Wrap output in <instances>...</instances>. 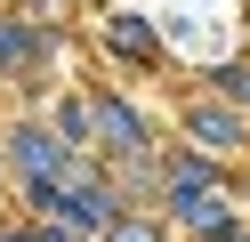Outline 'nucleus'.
I'll list each match as a JSON object with an SVG mask.
<instances>
[{
  "label": "nucleus",
  "instance_id": "obj_8",
  "mask_svg": "<svg viewBox=\"0 0 250 242\" xmlns=\"http://www.w3.org/2000/svg\"><path fill=\"white\" fill-rule=\"evenodd\" d=\"M0 242H33V234H0Z\"/></svg>",
  "mask_w": 250,
  "mask_h": 242
},
{
  "label": "nucleus",
  "instance_id": "obj_6",
  "mask_svg": "<svg viewBox=\"0 0 250 242\" xmlns=\"http://www.w3.org/2000/svg\"><path fill=\"white\" fill-rule=\"evenodd\" d=\"M113 48H129V57H146V48H153V32H146V24H113Z\"/></svg>",
  "mask_w": 250,
  "mask_h": 242
},
{
  "label": "nucleus",
  "instance_id": "obj_5",
  "mask_svg": "<svg viewBox=\"0 0 250 242\" xmlns=\"http://www.w3.org/2000/svg\"><path fill=\"white\" fill-rule=\"evenodd\" d=\"M33 57H41L33 32H24V24H0V65H33Z\"/></svg>",
  "mask_w": 250,
  "mask_h": 242
},
{
  "label": "nucleus",
  "instance_id": "obj_1",
  "mask_svg": "<svg viewBox=\"0 0 250 242\" xmlns=\"http://www.w3.org/2000/svg\"><path fill=\"white\" fill-rule=\"evenodd\" d=\"M49 210H65V218L73 226H105V218H113V202H105V194L97 186H65V194H57V202Z\"/></svg>",
  "mask_w": 250,
  "mask_h": 242
},
{
  "label": "nucleus",
  "instance_id": "obj_2",
  "mask_svg": "<svg viewBox=\"0 0 250 242\" xmlns=\"http://www.w3.org/2000/svg\"><path fill=\"white\" fill-rule=\"evenodd\" d=\"M57 154H65V145H49V129H24V137H17V161L41 177L33 194H49V170H57Z\"/></svg>",
  "mask_w": 250,
  "mask_h": 242
},
{
  "label": "nucleus",
  "instance_id": "obj_3",
  "mask_svg": "<svg viewBox=\"0 0 250 242\" xmlns=\"http://www.w3.org/2000/svg\"><path fill=\"white\" fill-rule=\"evenodd\" d=\"M186 129H194L202 145H234V113H226V105H194V113H186Z\"/></svg>",
  "mask_w": 250,
  "mask_h": 242
},
{
  "label": "nucleus",
  "instance_id": "obj_7",
  "mask_svg": "<svg viewBox=\"0 0 250 242\" xmlns=\"http://www.w3.org/2000/svg\"><path fill=\"white\" fill-rule=\"evenodd\" d=\"M113 242H162V234H153L146 218H113Z\"/></svg>",
  "mask_w": 250,
  "mask_h": 242
},
{
  "label": "nucleus",
  "instance_id": "obj_4",
  "mask_svg": "<svg viewBox=\"0 0 250 242\" xmlns=\"http://www.w3.org/2000/svg\"><path fill=\"white\" fill-rule=\"evenodd\" d=\"M97 121H105V145H146V137H137V113H129V105H97Z\"/></svg>",
  "mask_w": 250,
  "mask_h": 242
}]
</instances>
